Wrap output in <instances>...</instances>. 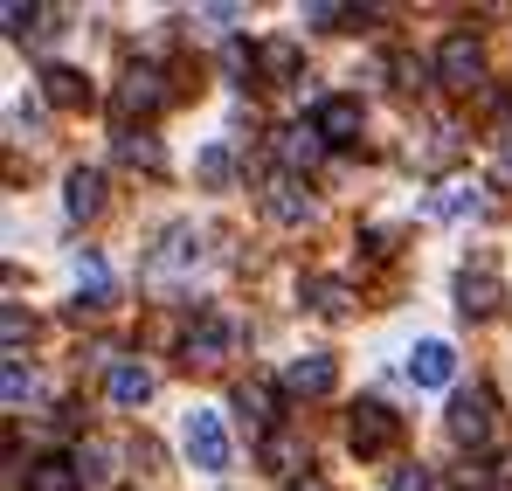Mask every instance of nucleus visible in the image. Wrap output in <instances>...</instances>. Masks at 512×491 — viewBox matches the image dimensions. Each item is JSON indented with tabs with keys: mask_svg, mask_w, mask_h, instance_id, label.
<instances>
[{
	"mask_svg": "<svg viewBox=\"0 0 512 491\" xmlns=\"http://www.w3.org/2000/svg\"><path fill=\"white\" fill-rule=\"evenodd\" d=\"M263 70H270V77H291V70H298V49H291V42H270V49H263Z\"/></svg>",
	"mask_w": 512,
	"mask_h": 491,
	"instance_id": "25",
	"label": "nucleus"
},
{
	"mask_svg": "<svg viewBox=\"0 0 512 491\" xmlns=\"http://www.w3.org/2000/svg\"><path fill=\"white\" fill-rule=\"evenodd\" d=\"M0 326H7V346H21V332H28V312H21V305H7V319H0Z\"/></svg>",
	"mask_w": 512,
	"mask_h": 491,
	"instance_id": "29",
	"label": "nucleus"
},
{
	"mask_svg": "<svg viewBox=\"0 0 512 491\" xmlns=\"http://www.w3.org/2000/svg\"><path fill=\"white\" fill-rule=\"evenodd\" d=\"M194 263H201V229H194V222H173L167 236H160V256H153V270H194Z\"/></svg>",
	"mask_w": 512,
	"mask_h": 491,
	"instance_id": "6",
	"label": "nucleus"
},
{
	"mask_svg": "<svg viewBox=\"0 0 512 491\" xmlns=\"http://www.w3.org/2000/svg\"><path fill=\"white\" fill-rule=\"evenodd\" d=\"M312 125H319V139H326V146H353V139H360V125H367V111H360V97H326Z\"/></svg>",
	"mask_w": 512,
	"mask_h": 491,
	"instance_id": "5",
	"label": "nucleus"
},
{
	"mask_svg": "<svg viewBox=\"0 0 512 491\" xmlns=\"http://www.w3.org/2000/svg\"><path fill=\"white\" fill-rule=\"evenodd\" d=\"M450 374H457V353H450L443 339H423V346L409 353V381H416V388H443Z\"/></svg>",
	"mask_w": 512,
	"mask_h": 491,
	"instance_id": "10",
	"label": "nucleus"
},
{
	"mask_svg": "<svg viewBox=\"0 0 512 491\" xmlns=\"http://www.w3.org/2000/svg\"><path fill=\"white\" fill-rule=\"evenodd\" d=\"M28 491H84V478L70 457H42V464H28Z\"/></svg>",
	"mask_w": 512,
	"mask_h": 491,
	"instance_id": "18",
	"label": "nucleus"
},
{
	"mask_svg": "<svg viewBox=\"0 0 512 491\" xmlns=\"http://www.w3.org/2000/svg\"><path fill=\"white\" fill-rule=\"evenodd\" d=\"M395 491H436V478H429L423 464H402V471H395Z\"/></svg>",
	"mask_w": 512,
	"mask_h": 491,
	"instance_id": "27",
	"label": "nucleus"
},
{
	"mask_svg": "<svg viewBox=\"0 0 512 491\" xmlns=\"http://www.w3.org/2000/svg\"><path fill=\"white\" fill-rule=\"evenodd\" d=\"M28 21H35V7H21V0H7V35H28Z\"/></svg>",
	"mask_w": 512,
	"mask_h": 491,
	"instance_id": "28",
	"label": "nucleus"
},
{
	"mask_svg": "<svg viewBox=\"0 0 512 491\" xmlns=\"http://www.w3.org/2000/svg\"><path fill=\"white\" fill-rule=\"evenodd\" d=\"M118 160H125V166H146V173H160V166H167V153H160V139L125 132V139H118Z\"/></svg>",
	"mask_w": 512,
	"mask_h": 491,
	"instance_id": "20",
	"label": "nucleus"
},
{
	"mask_svg": "<svg viewBox=\"0 0 512 491\" xmlns=\"http://www.w3.org/2000/svg\"><path fill=\"white\" fill-rule=\"evenodd\" d=\"M111 402H118V409H139V402H153V367H139V360H118V367H111Z\"/></svg>",
	"mask_w": 512,
	"mask_h": 491,
	"instance_id": "11",
	"label": "nucleus"
},
{
	"mask_svg": "<svg viewBox=\"0 0 512 491\" xmlns=\"http://www.w3.org/2000/svg\"><path fill=\"white\" fill-rule=\"evenodd\" d=\"M263 464H270V471H291V464H298V443H284V436H263Z\"/></svg>",
	"mask_w": 512,
	"mask_h": 491,
	"instance_id": "26",
	"label": "nucleus"
},
{
	"mask_svg": "<svg viewBox=\"0 0 512 491\" xmlns=\"http://www.w3.org/2000/svg\"><path fill=\"white\" fill-rule=\"evenodd\" d=\"M478 70H485L478 35H443V49H436V83H443V90H471Z\"/></svg>",
	"mask_w": 512,
	"mask_h": 491,
	"instance_id": "3",
	"label": "nucleus"
},
{
	"mask_svg": "<svg viewBox=\"0 0 512 491\" xmlns=\"http://www.w3.org/2000/svg\"><path fill=\"white\" fill-rule=\"evenodd\" d=\"M284 395H333V360L326 353H298L284 367Z\"/></svg>",
	"mask_w": 512,
	"mask_h": 491,
	"instance_id": "9",
	"label": "nucleus"
},
{
	"mask_svg": "<svg viewBox=\"0 0 512 491\" xmlns=\"http://www.w3.org/2000/svg\"><path fill=\"white\" fill-rule=\"evenodd\" d=\"M499 305H506V291H499L492 270H478V277L464 270V277H457V312H464V319H485V312H499Z\"/></svg>",
	"mask_w": 512,
	"mask_h": 491,
	"instance_id": "8",
	"label": "nucleus"
},
{
	"mask_svg": "<svg viewBox=\"0 0 512 491\" xmlns=\"http://www.w3.org/2000/svg\"><path fill=\"white\" fill-rule=\"evenodd\" d=\"M270 215H277V222H291V229H298V222H305V215H312V194H305V187H298V180H277V187H270Z\"/></svg>",
	"mask_w": 512,
	"mask_h": 491,
	"instance_id": "19",
	"label": "nucleus"
},
{
	"mask_svg": "<svg viewBox=\"0 0 512 491\" xmlns=\"http://www.w3.org/2000/svg\"><path fill=\"white\" fill-rule=\"evenodd\" d=\"M312 305H319L326 319H340L346 305H353V291H346V284H333V277H319V284H312Z\"/></svg>",
	"mask_w": 512,
	"mask_h": 491,
	"instance_id": "23",
	"label": "nucleus"
},
{
	"mask_svg": "<svg viewBox=\"0 0 512 491\" xmlns=\"http://www.w3.org/2000/svg\"><path fill=\"white\" fill-rule=\"evenodd\" d=\"M180 443H187L194 471H229V429H222V415L194 409L187 422H180Z\"/></svg>",
	"mask_w": 512,
	"mask_h": 491,
	"instance_id": "1",
	"label": "nucleus"
},
{
	"mask_svg": "<svg viewBox=\"0 0 512 491\" xmlns=\"http://www.w3.org/2000/svg\"><path fill=\"white\" fill-rule=\"evenodd\" d=\"M450 436L478 450V443L492 436V402H485V395H457V402H450Z\"/></svg>",
	"mask_w": 512,
	"mask_h": 491,
	"instance_id": "7",
	"label": "nucleus"
},
{
	"mask_svg": "<svg viewBox=\"0 0 512 491\" xmlns=\"http://www.w3.org/2000/svg\"><path fill=\"white\" fill-rule=\"evenodd\" d=\"M319 153H326L319 125H291V132H277V160H284V166H319Z\"/></svg>",
	"mask_w": 512,
	"mask_h": 491,
	"instance_id": "14",
	"label": "nucleus"
},
{
	"mask_svg": "<svg viewBox=\"0 0 512 491\" xmlns=\"http://www.w3.org/2000/svg\"><path fill=\"white\" fill-rule=\"evenodd\" d=\"M28 395H35V367L21 353H7V402H28Z\"/></svg>",
	"mask_w": 512,
	"mask_h": 491,
	"instance_id": "24",
	"label": "nucleus"
},
{
	"mask_svg": "<svg viewBox=\"0 0 512 491\" xmlns=\"http://www.w3.org/2000/svg\"><path fill=\"white\" fill-rule=\"evenodd\" d=\"M229 346H236V326H229L222 312H201L194 332H187V367H222Z\"/></svg>",
	"mask_w": 512,
	"mask_h": 491,
	"instance_id": "4",
	"label": "nucleus"
},
{
	"mask_svg": "<svg viewBox=\"0 0 512 491\" xmlns=\"http://www.w3.org/2000/svg\"><path fill=\"white\" fill-rule=\"evenodd\" d=\"M63 208H70V222H90V215L104 208V173L77 166V173H70V201H63Z\"/></svg>",
	"mask_w": 512,
	"mask_h": 491,
	"instance_id": "16",
	"label": "nucleus"
},
{
	"mask_svg": "<svg viewBox=\"0 0 512 491\" xmlns=\"http://www.w3.org/2000/svg\"><path fill=\"white\" fill-rule=\"evenodd\" d=\"M471 208H478V180H450L436 194V215H471Z\"/></svg>",
	"mask_w": 512,
	"mask_h": 491,
	"instance_id": "21",
	"label": "nucleus"
},
{
	"mask_svg": "<svg viewBox=\"0 0 512 491\" xmlns=\"http://www.w3.org/2000/svg\"><path fill=\"white\" fill-rule=\"evenodd\" d=\"M70 464H77V478H84V491H111V485H118V457H111L104 443H84V450H77Z\"/></svg>",
	"mask_w": 512,
	"mask_h": 491,
	"instance_id": "13",
	"label": "nucleus"
},
{
	"mask_svg": "<svg viewBox=\"0 0 512 491\" xmlns=\"http://www.w3.org/2000/svg\"><path fill=\"white\" fill-rule=\"evenodd\" d=\"M236 409L250 415V422H277V395H270V388H250V381H243V388H236Z\"/></svg>",
	"mask_w": 512,
	"mask_h": 491,
	"instance_id": "22",
	"label": "nucleus"
},
{
	"mask_svg": "<svg viewBox=\"0 0 512 491\" xmlns=\"http://www.w3.org/2000/svg\"><path fill=\"white\" fill-rule=\"evenodd\" d=\"M42 97L56 104V111H77V104H90V83H84V70H42Z\"/></svg>",
	"mask_w": 512,
	"mask_h": 491,
	"instance_id": "12",
	"label": "nucleus"
},
{
	"mask_svg": "<svg viewBox=\"0 0 512 491\" xmlns=\"http://www.w3.org/2000/svg\"><path fill=\"white\" fill-rule=\"evenodd\" d=\"M395 436H402V415L381 409V402H360L353 422H346V443L360 450V457H381V450H395Z\"/></svg>",
	"mask_w": 512,
	"mask_h": 491,
	"instance_id": "2",
	"label": "nucleus"
},
{
	"mask_svg": "<svg viewBox=\"0 0 512 491\" xmlns=\"http://www.w3.org/2000/svg\"><path fill=\"white\" fill-rule=\"evenodd\" d=\"M506 173H512V153H506Z\"/></svg>",
	"mask_w": 512,
	"mask_h": 491,
	"instance_id": "31",
	"label": "nucleus"
},
{
	"mask_svg": "<svg viewBox=\"0 0 512 491\" xmlns=\"http://www.w3.org/2000/svg\"><path fill=\"white\" fill-rule=\"evenodd\" d=\"M77 298H90V305H111V263H104L97 249H77Z\"/></svg>",
	"mask_w": 512,
	"mask_h": 491,
	"instance_id": "15",
	"label": "nucleus"
},
{
	"mask_svg": "<svg viewBox=\"0 0 512 491\" xmlns=\"http://www.w3.org/2000/svg\"><path fill=\"white\" fill-rule=\"evenodd\" d=\"M160 97H167V90H160V70H132V77L118 83V111H125V118H132V111H153Z\"/></svg>",
	"mask_w": 512,
	"mask_h": 491,
	"instance_id": "17",
	"label": "nucleus"
},
{
	"mask_svg": "<svg viewBox=\"0 0 512 491\" xmlns=\"http://www.w3.org/2000/svg\"><path fill=\"white\" fill-rule=\"evenodd\" d=\"M201 173H208V180H222V173H229V153H222V146H208V153H201Z\"/></svg>",
	"mask_w": 512,
	"mask_h": 491,
	"instance_id": "30",
	"label": "nucleus"
}]
</instances>
